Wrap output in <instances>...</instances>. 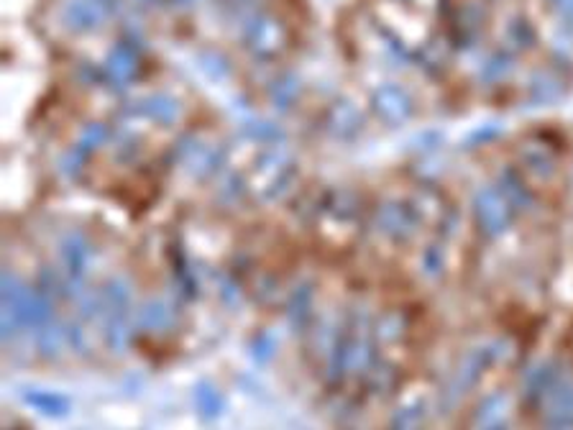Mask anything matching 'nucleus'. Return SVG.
Listing matches in <instances>:
<instances>
[{"instance_id":"nucleus-4","label":"nucleus","mask_w":573,"mask_h":430,"mask_svg":"<svg viewBox=\"0 0 573 430\" xmlns=\"http://www.w3.org/2000/svg\"><path fill=\"white\" fill-rule=\"evenodd\" d=\"M479 218L484 221V226L489 231H499L507 223V205H504L502 198H497L494 192H487L484 198L479 200Z\"/></svg>"},{"instance_id":"nucleus-6","label":"nucleus","mask_w":573,"mask_h":430,"mask_svg":"<svg viewBox=\"0 0 573 430\" xmlns=\"http://www.w3.org/2000/svg\"><path fill=\"white\" fill-rule=\"evenodd\" d=\"M177 3H195V0H177Z\"/></svg>"},{"instance_id":"nucleus-2","label":"nucleus","mask_w":573,"mask_h":430,"mask_svg":"<svg viewBox=\"0 0 573 430\" xmlns=\"http://www.w3.org/2000/svg\"><path fill=\"white\" fill-rule=\"evenodd\" d=\"M282 39V26H279L272 16H264V13L251 16L249 24L244 26V41L256 54L274 52V49L282 44Z\"/></svg>"},{"instance_id":"nucleus-5","label":"nucleus","mask_w":573,"mask_h":430,"mask_svg":"<svg viewBox=\"0 0 573 430\" xmlns=\"http://www.w3.org/2000/svg\"><path fill=\"white\" fill-rule=\"evenodd\" d=\"M377 103H379V108H382V111H387V116H389V111L392 113H405L407 111L405 93H402V90H397V88H384L382 93H379Z\"/></svg>"},{"instance_id":"nucleus-1","label":"nucleus","mask_w":573,"mask_h":430,"mask_svg":"<svg viewBox=\"0 0 573 430\" xmlns=\"http://www.w3.org/2000/svg\"><path fill=\"white\" fill-rule=\"evenodd\" d=\"M116 3L118 0H72L64 11V21L75 31H93L108 21L110 13L116 11Z\"/></svg>"},{"instance_id":"nucleus-3","label":"nucleus","mask_w":573,"mask_h":430,"mask_svg":"<svg viewBox=\"0 0 573 430\" xmlns=\"http://www.w3.org/2000/svg\"><path fill=\"white\" fill-rule=\"evenodd\" d=\"M136 67H139V54L131 47H126V44H121V47L113 49V54L108 57L105 72H108V77L113 82H128L136 75Z\"/></svg>"}]
</instances>
